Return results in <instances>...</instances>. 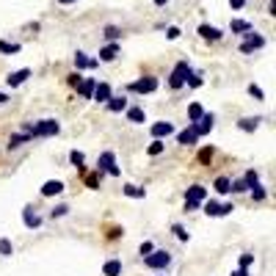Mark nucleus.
I'll use <instances>...</instances> for the list:
<instances>
[{"instance_id":"24","label":"nucleus","mask_w":276,"mask_h":276,"mask_svg":"<svg viewBox=\"0 0 276 276\" xmlns=\"http://www.w3.org/2000/svg\"><path fill=\"white\" fill-rule=\"evenodd\" d=\"M263 122H265L263 116H249V119H240V122H238V127H240L243 133H254L260 125H263Z\"/></svg>"},{"instance_id":"36","label":"nucleus","mask_w":276,"mask_h":276,"mask_svg":"<svg viewBox=\"0 0 276 276\" xmlns=\"http://www.w3.org/2000/svg\"><path fill=\"white\" fill-rule=\"evenodd\" d=\"M14 254V243L8 238H0V257H11Z\"/></svg>"},{"instance_id":"48","label":"nucleus","mask_w":276,"mask_h":276,"mask_svg":"<svg viewBox=\"0 0 276 276\" xmlns=\"http://www.w3.org/2000/svg\"><path fill=\"white\" fill-rule=\"evenodd\" d=\"M229 276H249V271H246V268H238V271H232Z\"/></svg>"},{"instance_id":"7","label":"nucleus","mask_w":276,"mask_h":276,"mask_svg":"<svg viewBox=\"0 0 276 276\" xmlns=\"http://www.w3.org/2000/svg\"><path fill=\"white\" fill-rule=\"evenodd\" d=\"M265 47V36L263 33H257V30H249L246 36H240V53L243 55H252V53H257V50H263Z\"/></svg>"},{"instance_id":"29","label":"nucleus","mask_w":276,"mask_h":276,"mask_svg":"<svg viewBox=\"0 0 276 276\" xmlns=\"http://www.w3.org/2000/svg\"><path fill=\"white\" fill-rule=\"evenodd\" d=\"M28 141H33L30 136H25V133H14L11 138H8V149H19L22 144H28Z\"/></svg>"},{"instance_id":"33","label":"nucleus","mask_w":276,"mask_h":276,"mask_svg":"<svg viewBox=\"0 0 276 276\" xmlns=\"http://www.w3.org/2000/svg\"><path fill=\"white\" fill-rule=\"evenodd\" d=\"M69 163H72L75 168H80V171H83V168H86V155L80 149H72V152H69Z\"/></svg>"},{"instance_id":"51","label":"nucleus","mask_w":276,"mask_h":276,"mask_svg":"<svg viewBox=\"0 0 276 276\" xmlns=\"http://www.w3.org/2000/svg\"><path fill=\"white\" fill-rule=\"evenodd\" d=\"M155 3H157V6H166V3H168V0H155Z\"/></svg>"},{"instance_id":"45","label":"nucleus","mask_w":276,"mask_h":276,"mask_svg":"<svg viewBox=\"0 0 276 276\" xmlns=\"http://www.w3.org/2000/svg\"><path fill=\"white\" fill-rule=\"evenodd\" d=\"M229 193H249V191L243 185V180H235V182H229Z\"/></svg>"},{"instance_id":"46","label":"nucleus","mask_w":276,"mask_h":276,"mask_svg":"<svg viewBox=\"0 0 276 276\" xmlns=\"http://www.w3.org/2000/svg\"><path fill=\"white\" fill-rule=\"evenodd\" d=\"M249 94H252V97H254V100H265V91H263V89H260V86H257V83H252V86H249Z\"/></svg>"},{"instance_id":"20","label":"nucleus","mask_w":276,"mask_h":276,"mask_svg":"<svg viewBox=\"0 0 276 276\" xmlns=\"http://www.w3.org/2000/svg\"><path fill=\"white\" fill-rule=\"evenodd\" d=\"M28 78H30V69H28V66H25V69H14V72L6 78V83L11 86V89H17V86H22Z\"/></svg>"},{"instance_id":"25","label":"nucleus","mask_w":276,"mask_h":276,"mask_svg":"<svg viewBox=\"0 0 276 276\" xmlns=\"http://www.w3.org/2000/svg\"><path fill=\"white\" fill-rule=\"evenodd\" d=\"M83 182H86V188H91V191H100V185H102V174L94 168V171L83 174Z\"/></svg>"},{"instance_id":"28","label":"nucleus","mask_w":276,"mask_h":276,"mask_svg":"<svg viewBox=\"0 0 276 276\" xmlns=\"http://www.w3.org/2000/svg\"><path fill=\"white\" fill-rule=\"evenodd\" d=\"M204 116V108H202V102L193 100L191 105H188V122H199Z\"/></svg>"},{"instance_id":"9","label":"nucleus","mask_w":276,"mask_h":276,"mask_svg":"<svg viewBox=\"0 0 276 276\" xmlns=\"http://www.w3.org/2000/svg\"><path fill=\"white\" fill-rule=\"evenodd\" d=\"M22 224L28 229H39L44 224V216H42V213H36L33 204H25V207H22Z\"/></svg>"},{"instance_id":"1","label":"nucleus","mask_w":276,"mask_h":276,"mask_svg":"<svg viewBox=\"0 0 276 276\" xmlns=\"http://www.w3.org/2000/svg\"><path fill=\"white\" fill-rule=\"evenodd\" d=\"M204 202H207V188H204V185H188L185 188V202H182V210H185V213L202 210Z\"/></svg>"},{"instance_id":"31","label":"nucleus","mask_w":276,"mask_h":276,"mask_svg":"<svg viewBox=\"0 0 276 276\" xmlns=\"http://www.w3.org/2000/svg\"><path fill=\"white\" fill-rule=\"evenodd\" d=\"M19 50H22V44H17V42H6V39H0V53H3V55H17Z\"/></svg>"},{"instance_id":"13","label":"nucleus","mask_w":276,"mask_h":276,"mask_svg":"<svg viewBox=\"0 0 276 276\" xmlns=\"http://www.w3.org/2000/svg\"><path fill=\"white\" fill-rule=\"evenodd\" d=\"M111 97H114V89H111V83H97V86H94V94H91V100H94V102L105 105Z\"/></svg>"},{"instance_id":"43","label":"nucleus","mask_w":276,"mask_h":276,"mask_svg":"<svg viewBox=\"0 0 276 276\" xmlns=\"http://www.w3.org/2000/svg\"><path fill=\"white\" fill-rule=\"evenodd\" d=\"M171 232H174L177 238L182 240V243H188V240H191V235L185 232V227H182V224H174V227H171Z\"/></svg>"},{"instance_id":"15","label":"nucleus","mask_w":276,"mask_h":276,"mask_svg":"<svg viewBox=\"0 0 276 276\" xmlns=\"http://www.w3.org/2000/svg\"><path fill=\"white\" fill-rule=\"evenodd\" d=\"M213 122H216V114H207L204 111V116L199 122H193L196 125V133H199V138H204V136H210V130H213Z\"/></svg>"},{"instance_id":"18","label":"nucleus","mask_w":276,"mask_h":276,"mask_svg":"<svg viewBox=\"0 0 276 276\" xmlns=\"http://www.w3.org/2000/svg\"><path fill=\"white\" fill-rule=\"evenodd\" d=\"M94 86H97V78H83L78 86H75V91H78V97H83V100H91Z\"/></svg>"},{"instance_id":"2","label":"nucleus","mask_w":276,"mask_h":276,"mask_svg":"<svg viewBox=\"0 0 276 276\" xmlns=\"http://www.w3.org/2000/svg\"><path fill=\"white\" fill-rule=\"evenodd\" d=\"M144 265L149 271H168L171 265H174V254L166 252V249H155L152 254H146V257H144Z\"/></svg>"},{"instance_id":"39","label":"nucleus","mask_w":276,"mask_h":276,"mask_svg":"<svg viewBox=\"0 0 276 276\" xmlns=\"http://www.w3.org/2000/svg\"><path fill=\"white\" fill-rule=\"evenodd\" d=\"M64 216H69V204H55L50 210V218H64Z\"/></svg>"},{"instance_id":"38","label":"nucleus","mask_w":276,"mask_h":276,"mask_svg":"<svg viewBox=\"0 0 276 276\" xmlns=\"http://www.w3.org/2000/svg\"><path fill=\"white\" fill-rule=\"evenodd\" d=\"M163 149H166V146H163V141H157V138H152V144L146 146V155H149V157H155V155H160Z\"/></svg>"},{"instance_id":"5","label":"nucleus","mask_w":276,"mask_h":276,"mask_svg":"<svg viewBox=\"0 0 276 276\" xmlns=\"http://www.w3.org/2000/svg\"><path fill=\"white\" fill-rule=\"evenodd\" d=\"M191 69L193 66L188 64V61H177V66L171 69V75H168V89L171 91L185 89V80H188V75H191Z\"/></svg>"},{"instance_id":"17","label":"nucleus","mask_w":276,"mask_h":276,"mask_svg":"<svg viewBox=\"0 0 276 276\" xmlns=\"http://www.w3.org/2000/svg\"><path fill=\"white\" fill-rule=\"evenodd\" d=\"M149 133H152V138H157V141H160V138H166V136H171V133H174V125H171V122H155V125L149 127Z\"/></svg>"},{"instance_id":"16","label":"nucleus","mask_w":276,"mask_h":276,"mask_svg":"<svg viewBox=\"0 0 276 276\" xmlns=\"http://www.w3.org/2000/svg\"><path fill=\"white\" fill-rule=\"evenodd\" d=\"M64 188H66V185H64L61 180H47L42 188H39V193H42L44 199H50V196H58V193H64Z\"/></svg>"},{"instance_id":"23","label":"nucleus","mask_w":276,"mask_h":276,"mask_svg":"<svg viewBox=\"0 0 276 276\" xmlns=\"http://www.w3.org/2000/svg\"><path fill=\"white\" fill-rule=\"evenodd\" d=\"M125 114H127V122H133V125H144V122H146L144 108H138V105H127Z\"/></svg>"},{"instance_id":"8","label":"nucleus","mask_w":276,"mask_h":276,"mask_svg":"<svg viewBox=\"0 0 276 276\" xmlns=\"http://www.w3.org/2000/svg\"><path fill=\"white\" fill-rule=\"evenodd\" d=\"M202 210H204V216L207 218H224V216H229V213L235 210V204L232 202H204L202 204Z\"/></svg>"},{"instance_id":"44","label":"nucleus","mask_w":276,"mask_h":276,"mask_svg":"<svg viewBox=\"0 0 276 276\" xmlns=\"http://www.w3.org/2000/svg\"><path fill=\"white\" fill-rule=\"evenodd\" d=\"M152 252H155V243H152V240H144V243L138 246V254H141V257H146V254H152Z\"/></svg>"},{"instance_id":"50","label":"nucleus","mask_w":276,"mask_h":276,"mask_svg":"<svg viewBox=\"0 0 276 276\" xmlns=\"http://www.w3.org/2000/svg\"><path fill=\"white\" fill-rule=\"evenodd\" d=\"M58 3H61V6H72L75 0H58Z\"/></svg>"},{"instance_id":"34","label":"nucleus","mask_w":276,"mask_h":276,"mask_svg":"<svg viewBox=\"0 0 276 276\" xmlns=\"http://www.w3.org/2000/svg\"><path fill=\"white\" fill-rule=\"evenodd\" d=\"M102 36L108 39V42H119V36H122V30L116 28V25H105L102 28Z\"/></svg>"},{"instance_id":"32","label":"nucleus","mask_w":276,"mask_h":276,"mask_svg":"<svg viewBox=\"0 0 276 276\" xmlns=\"http://www.w3.org/2000/svg\"><path fill=\"white\" fill-rule=\"evenodd\" d=\"M229 182H232L229 177H216V182H213V191L221 193V196H227V193H229Z\"/></svg>"},{"instance_id":"35","label":"nucleus","mask_w":276,"mask_h":276,"mask_svg":"<svg viewBox=\"0 0 276 276\" xmlns=\"http://www.w3.org/2000/svg\"><path fill=\"white\" fill-rule=\"evenodd\" d=\"M249 193H252V199H254V202H265V199H268V188H265L263 182H260L257 188H252Z\"/></svg>"},{"instance_id":"37","label":"nucleus","mask_w":276,"mask_h":276,"mask_svg":"<svg viewBox=\"0 0 276 276\" xmlns=\"http://www.w3.org/2000/svg\"><path fill=\"white\" fill-rule=\"evenodd\" d=\"M213 155H216V149H213V146H204V149L199 152V163H202V166H210Z\"/></svg>"},{"instance_id":"10","label":"nucleus","mask_w":276,"mask_h":276,"mask_svg":"<svg viewBox=\"0 0 276 276\" xmlns=\"http://www.w3.org/2000/svg\"><path fill=\"white\" fill-rule=\"evenodd\" d=\"M177 144H182V146H196L199 144V133H196V125H193V122L185 130L177 133Z\"/></svg>"},{"instance_id":"12","label":"nucleus","mask_w":276,"mask_h":276,"mask_svg":"<svg viewBox=\"0 0 276 276\" xmlns=\"http://www.w3.org/2000/svg\"><path fill=\"white\" fill-rule=\"evenodd\" d=\"M97 66H100V61H97V58H89L83 50H78V53H75V69H78V72H86V69H97Z\"/></svg>"},{"instance_id":"22","label":"nucleus","mask_w":276,"mask_h":276,"mask_svg":"<svg viewBox=\"0 0 276 276\" xmlns=\"http://www.w3.org/2000/svg\"><path fill=\"white\" fill-rule=\"evenodd\" d=\"M229 30H232L235 36H246L249 30H254V28H252V22H249V19H240V17H235L232 22H229Z\"/></svg>"},{"instance_id":"14","label":"nucleus","mask_w":276,"mask_h":276,"mask_svg":"<svg viewBox=\"0 0 276 276\" xmlns=\"http://www.w3.org/2000/svg\"><path fill=\"white\" fill-rule=\"evenodd\" d=\"M130 105V100H127L125 94H114L108 102H105V108L111 111V114H125V108Z\"/></svg>"},{"instance_id":"6","label":"nucleus","mask_w":276,"mask_h":276,"mask_svg":"<svg viewBox=\"0 0 276 276\" xmlns=\"http://www.w3.org/2000/svg\"><path fill=\"white\" fill-rule=\"evenodd\" d=\"M97 171H100V174H111V177H122V168L116 166V152L114 149L100 152V157H97Z\"/></svg>"},{"instance_id":"49","label":"nucleus","mask_w":276,"mask_h":276,"mask_svg":"<svg viewBox=\"0 0 276 276\" xmlns=\"http://www.w3.org/2000/svg\"><path fill=\"white\" fill-rule=\"evenodd\" d=\"M8 100H11V97H8V94H6V91H0V105H6V102H8Z\"/></svg>"},{"instance_id":"27","label":"nucleus","mask_w":276,"mask_h":276,"mask_svg":"<svg viewBox=\"0 0 276 276\" xmlns=\"http://www.w3.org/2000/svg\"><path fill=\"white\" fill-rule=\"evenodd\" d=\"M122 193H125V196H130V199H144V196H146V188H141V185H133V182H127V185L122 188Z\"/></svg>"},{"instance_id":"19","label":"nucleus","mask_w":276,"mask_h":276,"mask_svg":"<svg viewBox=\"0 0 276 276\" xmlns=\"http://www.w3.org/2000/svg\"><path fill=\"white\" fill-rule=\"evenodd\" d=\"M116 55H119V42H108L105 47L100 50V58H97V61H100V64H111Z\"/></svg>"},{"instance_id":"30","label":"nucleus","mask_w":276,"mask_h":276,"mask_svg":"<svg viewBox=\"0 0 276 276\" xmlns=\"http://www.w3.org/2000/svg\"><path fill=\"white\" fill-rule=\"evenodd\" d=\"M185 86H188V89H199V86H204V72H196V69H191V75H188Z\"/></svg>"},{"instance_id":"4","label":"nucleus","mask_w":276,"mask_h":276,"mask_svg":"<svg viewBox=\"0 0 276 276\" xmlns=\"http://www.w3.org/2000/svg\"><path fill=\"white\" fill-rule=\"evenodd\" d=\"M30 133H33V138H53L61 133V122L58 119H36V122H30Z\"/></svg>"},{"instance_id":"42","label":"nucleus","mask_w":276,"mask_h":276,"mask_svg":"<svg viewBox=\"0 0 276 276\" xmlns=\"http://www.w3.org/2000/svg\"><path fill=\"white\" fill-rule=\"evenodd\" d=\"M252 263H254V254H249V252L238 257V268H246L249 271V268H252Z\"/></svg>"},{"instance_id":"11","label":"nucleus","mask_w":276,"mask_h":276,"mask_svg":"<svg viewBox=\"0 0 276 276\" xmlns=\"http://www.w3.org/2000/svg\"><path fill=\"white\" fill-rule=\"evenodd\" d=\"M196 33L204 39V42H218V39L224 36V30H221V28H216V25H207V22H199Z\"/></svg>"},{"instance_id":"21","label":"nucleus","mask_w":276,"mask_h":276,"mask_svg":"<svg viewBox=\"0 0 276 276\" xmlns=\"http://www.w3.org/2000/svg\"><path fill=\"white\" fill-rule=\"evenodd\" d=\"M102 276H122V260L119 257H111L102 263Z\"/></svg>"},{"instance_id":"40","label":"nucleus","mask_w":276,"mask_h":276,"mask_svg":"<svg viewBox=\"0 0 276 276\" xmlns=\"http://www.w3.org/2000/svg\"><path fill=\"white\" fill-rule=\"evenodd\" d=\"M180 36H182L180 25H168V28H166V39H168V42H174V39H180Z\"/></svg>"},{"instance_id":"47","label":"nucleus","mask_w":276,"mask_h":276,"mask_svg":"<svg viewBox=\"0 0 276 276\" xmlns=\"http://www.w3.org/2000/svg\"><path fill=\"white\" fill-rule=\"evenodd\" d=\"M246 6H249V0H229V8H232V11H243Z\"/></svg>"},{"instance_id":"41","label":"nucleus","mask_w":276,"mask_h":276,"mask_svg":"<svg viewBox=\"0 0 276 276\" xmlns=\"http://www.w3.org/2000/svg\"><path fill=\"white\" fill-rule=\"evenodd\" d=\"M80 80H83V72H78V69H75V72H69V75H66V86H69V89H75V86H78Z\"/></svg>"},{"instance_id":"3","label":"nucleus","mask_w":276,"mask_h":276,"mask_svg":"<svg viewBox=\"0 0 276 276\" xmlns=\"http://www.w3.org/2000/svg\"><path fill=\"white\" fill-rule=\"evenodd\" d=\"M157 86H160V80H157L155 75H141L138 80L127 83V94H141V97H146V94H155Z\"/></svg>"},{"instance_id":"26","label":"nucleus","mask_w":276,"mask_h":276,"mask_svg":"<svg viewBox=\"0 0 276 276\" xmlns=\"http://www.w3.org/2000/svg\"><path fill=\"white\" fill-rule=\"evenodd\" d=\"M243 180V185H246V191H252V188L260 185V174H257V168H246V174L240 177Z\"/></svg>"}]
</instances>
